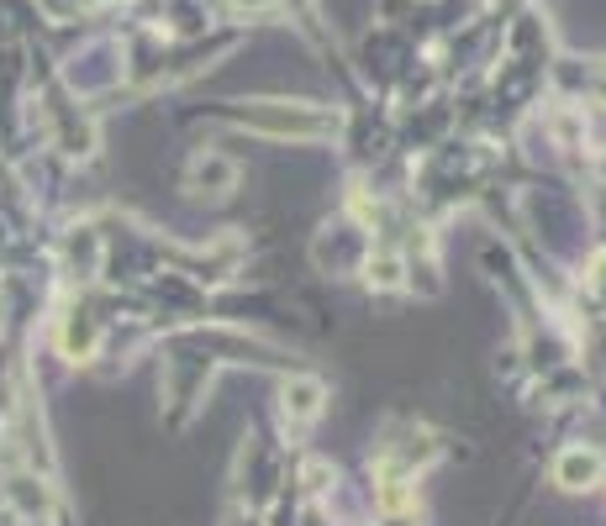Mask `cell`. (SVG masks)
Segmentation results:
<instances>
[{
	"label": "cell",
	"instance_id": "7a4b0ae2",
	"mask_svg": "<svg viewBox=\"0 0 606 526\" xmlns=\"http://www.w3.org/2000/svg\"><path fill=\"white\" fill-rule=\"evenodd\" d=\"M6 505L22 516V522H48L53 516V490L43 484V479H32V474H11L6 479Z\"/></svg>",
	"mask_w": 606,
	"mask_h": 526
},
{
	"label": "cell",
	"instance_id": "277c9868",
	"mask_svg": "<svg viewBox=\"0 0 606 526\" xmlns=\"http://www.w3.org/2000/svg\"><path fill=\"white\" fill-rule=\"evenodd\" d=\"M238 185V164L221 158V153H201L191 164V190H212V195H227Z\"/></svg>",
	"mask_w": 606,
	"mask_h": 526
},
{
	"label": "cell",
	"instance_id": "8992f818",
	"mask_svg": "<svg viewBox=\"0 0 606 526\" xmlns=\"http://www.w3.org/2000/svg\"><path fill=\"white\" fill-rule=\"evenodd\" d=\"M369 285H401V263L396 259H380V263H369Z\"/></svg>",
	"mask_w": 606,
	"mask_h": 526
},
{
	"label": "cell",
	"instance_id": "5b68a950",
	"mask_svg": "<svg viewBox=\"0 0 606 526\" xmlns=\"http://www.w3.org/2000/svg\"><path fill=\"white\" fill-rule=\"evenodd\" d=\"M285 416H291V421H316V416H322V384L316 380L285 384Z\"/></svg>",
	"mask_w": 606,
	"mask_h": 526
},
{
	"label": "cell",
	"instance_id": "3957f363",
	"mask_svg": "<svg viewBox=\"0 0 606 526\" xmlns=\"http://www.w3.org/2000/svg\"><path fill=\"white\" fill-rule=\"evenodd\" d=\"M602 469L606 458L596 448H564L554 463V484L559 490H591V484H602Z\"/></svg>",
	"mask_w": 606,
	"mask_h": 526
},
{
	"label": "cell",
	"instance_id": "6da1fadb",
	"mask_svg": "<svg viewBox=\"0 0 606 526\" xmlns=\"http://www.w3.org/2000/svg\"><path fill=\"white\" fill-rule=\"evenodd\" d=\"M242 121L248 127H259V132H274V138H327L338 121L322 117V111H312V106H274V100H259L253 111H242Z\"/></svg>",
	"mask_w": 606,
	"mask_h": 526
}]
</instances>
